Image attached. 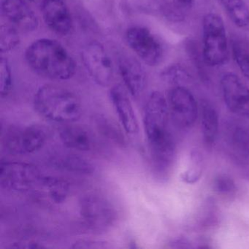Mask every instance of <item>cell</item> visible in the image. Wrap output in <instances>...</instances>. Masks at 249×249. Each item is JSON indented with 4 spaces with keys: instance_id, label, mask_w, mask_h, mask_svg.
<instances>
[{
    "instance_id": "ffe728a7",
    "label": "cell",
    "mask_w": 249,
    "mask_h": 249,
    "mask_svg": "<svg viewBox=\"0 0 249 249\" xmlns=\"http://www.w3.org/2000/svg\"><path fill=\"white\" fill-rule=\"evenodd\" d=\"M219 2L234 25L240 28L249 25V8L244 0H219Z\"/></svg>"
},
{
    "instance_id": "3957f363",
    "label": "cell",
    "mask_w": 249,
    "mask_h": 249,
    "mask_svg": "<svg viewBox=\"0 0 249 249\" xmlns=\"http://www.w3.org/2000/svg\"><path fill=\"white\" fill-rule=\"evenodd\" d=\"M168 103L161 93L154 91L148 97L143 124L149 151L162 149L176 144L169 130Z\"/></svg>"
},
{
    "instance_id": "4fadbf2b",
    "label": "cell",
    "mask_w": 249,
    "mask_h": 249,
    "mask_svg": "<svg viewBox=\"0 0 249 249\" xmlns=\"http://www.w3.org/2000/svg\"><path fill=\"white\" fill-rule=\"evenodd\" d=\"M2 11L4 17L16 28L25 32L37 29L38 21L27 0H3Z\"/></svg>"
},
{
    "instance_id": "30bf717a",
    "label": "cell",
    "mask_w": 249,
    "mask_h": 249,
    "mask_svg": "<svg viewBox=\"0 0 249 249\" xmlns=\"http://www.w3.org/2000/svg\"><path fill=\"white\" fill-rule=\"evenodd\" d=\"M169 108L175 122L186 129L193 126L198 115V106L193 94L183 86H176L169 93Z\"/></svg>"
},
{
    "instance_id": "4dcf8cb0",
    "label": "cell",
    "mask_w": 249,
    "mask_h": 249,
    "mask_svg": "<svg viewBox=\"0 0 249 249\" xmlns=\"http://www.w3.org/2000/svg\"><path fill=\"white\" fill-rule=\"evenodd\" d=\"M172 247L176 249H189L192 248L191 243L189 240L184 238L176 239L172 243Z\"/></svg>"
},
{
    "instance_id": "9a60e30c",
    "label": "cell",
    "mask_w": 249,
    "mask_h": 249,
    "mask_svg": "<svg viewBox=\"0 0 249 249\" xmlns=\"http://www.w3.org/2000/svg\"><path fill=\"white\" fill-rule=\"evenodd\" d=\"M119 71L128 91L133 97H139L146 86V74L139 62L132 56L119 59Z\"/></svg>"
},
{
    "instance_id": "1f68e13d",
    "label": "cell",
    "mask_w": 249,
    "mask_h": 249,
    "mask_svg": "<svg viewBox=\"0 0 249 249\" xmlns=\"http://www.w3.org/2000/svg\"><path fill=\"white\" fill-rule=\"evenodd\" d=\"M175 5L182 9H189L193 5L194 0H173Z\"/></svg>"
},
{
    "instance_id": "7a4b0ae2",
    "label": "cell",
    "mask_w": 249,
    "mask_h": 249,
    "mask_svg": "<svg viewBox=\"0 0 249 249\" xmlns=\"http://www.w3.org/2000/svg\"><path fill=\"white\" fill-rule=\"evenodd\" d=\"M34 107L42 117L62 124L74 123L82 115L79 99L69 90L57 86L40 87L35 95Z\"/></svg>"
},
{
    "instance_id": "cb8c5ba5",
    "label": "cell",
    "mask_w": 249,
    "mask_h": 249,
    "mask_svg": "<svg viewBox=\"0 0 249 249\" xmlns=\"http://www.w3.org/2000/svg\"><path fill=\"white\" fill-rule=\"evenodd\" d=\"M203 171V161L201 154L194 151L191 155L190 164L189 168L182 173L181 179L188 184H194L200 179Z\"/></svg>"
},
{
    "instance_id": "ac0fdd59",
    "label": "cell",
    "mask_w": 249,
    "mask_h": 249,
    "mask_svg": "<svg viewBox=\"0 0 249 249\" xmlns=\"http://www.w3.org/2000/svg\"><path fill=\"white\" fill-rule=\"evenodd\" d=\"M201 121L204 141L208 146H211L218 137L219 123L216 110L207 100H203L201 103Z\"/></svg>"
},
{
    "instance_id": "9c48e42d",
    "label": "cell",
    "mask_w": 249,
    "mask_h": 249,
    "mask_svg": "<svg viewBox=\"0 0 249 249\" xmlns=\"http://www.w3.org/2000/svg\"><path fill=\"white\" fill-rule=\"evenodd\" d=\"M126 40L130 49L147 65L157 66L162 60V45L148 29L131 27L126 32Z\"/></svg>"
},
{
    "instance_id": "d6986e66",
    "label": "cell",
    "mask_w": 249,
    "mask_h": 249,
    "mask_svg": "<svg viewBox=\"0 0 249 249\" xmlns=\"http://www.w3.org/2000/svg\"><path fill=\"white\" fill-rule=\"evenodd\" d=\"M52 162L59 170L77 174L90 175L94 171V166L88 160L69 153L55 156Z\"/></svg>"
},
{
    "instance_id": "f546056e",
    "label": "cell",
    "mask_w": 249,
    "mask_h": 249,
    "mask_svg": "<svg viewBox=\"0 0 249 249\" xmlns=\"http://www.w3.org/2000/svg\"><path fill=\"white\" fill-rule=\"evenodd\" d=\"M11 248L15 249H40V248H46V246L37 243L36 241H19L13 243Z\"/></svg>"
},
{
    "instance_id": "4316f807",
    "label": "cell",
    "mask_w": 249,
    "mask_h": 249,
    "mask_svg": "<svg viewBox=\"0 0 249 249\" xmlns=\"http://www.w3.org/2000/svg\"><path fill=\"white\" fill-rule=\"evenodd\" d=\"M13 87L12 73L9 62L5 58H1L0 62V93L5 97L10 94Z\"/></svg>"
},
{
    "instance_id": "ba28073f",
    "label": "cell",
    "mask_w": 249,
    "mask_h": 249,
    "mask_svg": "<svg viewBox=\"0 0 249 249\" xmlns=\"http://www.w3.org/2000/svg\"><path fill=\"white\" fill-rule=\"evenodd\" d=\"M81 58L92 79L102 87L111 84L114 75L110 56L101 43L93 41L84 46Z\"/></svg>"
},
{
    "instance_id": "5b68a950",
    "label": "cell",
    "mask_w": 249,
    "mask_h": 249,
    "mask_svg": "<svg viewBox=\"0 0 249 249\" xmlns=\"http://www.w3.org/2000/svg\"><path fill=\"white\" fill-rule=\"evenodd\" d=\"M43 177L38 167L30 163L2 161L0 164V184L7 190L35 192Z\"/></svg>"
},
{
    "instance_id": "7c38bea8",
    "label": "cell",
    "mask_w": 249,
    "mask_h": 249,
    "mask_svg": "<svg viewBox=\"0 0 249 249\" xmlns=\"http://www.w3.org/2000/svg\"><path fill=\"white\" fill-rule=\"evenodd\" d=\"M42 14L46 25L56 34L67 36L72 30L69 8L64 0H43Z\"/></svg>"
},
{
    "instance_id": "e0dca14e",
    "label": "cell",
    "mask_w": 249,
    "mask_h": 249,
    "mask_svg": "<svg viewBox=\"0 0 249 249\" xmlns=\"http://www.w3.org/2000/svg\"><path fill=\"white\" fill-rule=\"evenodd\" d=\"M36 192L53 203L60 204L65 202L69 196L71 186L64 179L43 176Z\"/></svg>"
},
{
    "instance_id": "7402d4cb",
    "label": "cell",
    "mask_w": 249,
    "mask_h": 249,
    "mask_svg": "<svg viewBox=\"0 0 249 249\" xmlns=\"http://www.w3.org/2000/svg\"><path fill=\"white\" fill-rule=\"evenodd\" d=\"M231 51L240 72L249 79V42L246 39L235 37L231 42Z\"/></svg>"
},
{
    "instance_id": "603a6c76",
    "label": "cell",
    "mask_w": 249,
    "mask_h": 249,
    "mask_svg": "<svg viewBox=\"0 0 249 249\" xmlns=\"http://www.w3.org/2000/svg\"><path fill=\"white\" fill-rule=\"evenodd\" d=\"M97 126L102 135L119 145H124L125 139L122 131L110 119L105 116H99L96 119Z\"/></svg>"
},
{
    "instance_id": "5bb4252c",
    "label": "cell",
    "mask_w": 249,
    "mask_h": 249,
    "mask_svg": "<svg viewBox=\"0 0 249 249\" xmlns=\"http://www.w3.org/2000/svg\"><path fill=\"white\" fill-rule=\"evenodd\" d=\"M110 97L125 132L129 135L138 133V119L126 90L122 86H115L110 89Z\"/></svg>"
},
{
    "instance_id": "44dd1931",
    "label": "cell",
    "mask_w": 249,
    "mask_h": 249,
    "mask_svg": "<svg viewBox=\"0 0 249 249\" xmlns=\"http://www.w3.org/2000/svg\"><path fill=\"white\" fill-rule=\"evenodd\" d=\"M230 145L234 157L241 161L249 159V131L237 126L230 137Z\"/></svg>"
},
{
    "instance_id": "8992f818",
    "label": "cell",
    "mask_w": 249,
    "mask_h": 249,
    "mask_svg": "<svg viewBox=\"0 0 249 249\" xmlns=\"http://www.w3.org/2000/svg\"><path fill=\"white\" fill-rule=\"evenodd\" d=\"M79 213L86 225L94 230H106L117 219L116 208L111 202L97 194H88L81 198Z\"/></svg>"
},
{
    "instance_id": "52a82bcc",
    "label": "cell",
    "mask_w": 249,
    "mask_h": 249,
    "mask_svg": "<svg viewBox=\"0 0 249 249\" xmlns=\"http://www.w3.org/2000/svg\"><path fill=\"white\" fill-rule=\"evenodd\" d=\"M46 140L47 133L42 126H11L5 132L4 145L11 154L27 155L41 149Z\"/></svg>"
},
{
    "instance_id": "f1b7e54d",
    "label": "cell",
    "mask_w": 249,
    "mask_h": 249,
    "mask_svg": "<svg viewBox=\"0 0 249 249\" xmlns=\"http://www.w3.org/2000/svg\"><path fill=\"white\" fill-rule=\"evenodd\" d=\"M73 249H107L110 248L106 241L97 240H79L73 243Z\"/></svg>"
},
{
    "instance_id": "484cf974",
    "label": "cell",
    "mask_w": 249,
    "mask_h": 249,
    "mask_svg": "<svg viewBox=\"0 0 249 249\" xmlns=\"http://www.w3.org/2000/svg\"><path fill=\"white\" fill-rule=\"evenodd\" d=\"M162 77L164 81L169 84L176 86H181V84H185L190 79L189 72L180 65H173L168 67L162 72Z\"/></svg>"
},
{
    "instance_id": "83f0119b",
    "label": "cell",
    "mask_w": 249,
    "mask_h": 249,
    "mask_svg": "<svg viewBox=\"0 0 249 249\" xmlns=\"http://www.w3.org/2000/svg\"><path fill=\"white\" fill-rule=\"evenodd\" d=\"M214 191L217 194L223 196L232 195L236 190L235 183L234 180L227 175H218L214 178Z\"/></svg>"
},
{
    "instance_id": "277c9868",
    "label": "cell",
    "mask_w": 249,
    "mask_h": 249,
    "mask_svg": "<svg viewBox=\"0 0 249 249\" xmlns=\"http://www.w3.org/2000/svg\"><path fill=\"white\" fill-rule=\"evenodd\" d=\"M229 46L227 32L222 18L209 13L202 21V56L211 67L224 65L228 59Z\"/></svg>"
},
{
    "instance_id": "d6a6232c",
    "label": "cell",
    "mask_w": 249,
    "mask_h": 249,
    "mask_svg": "<svg viewBox=\"0 0 249 249\" xmlns=\"http://www.w3.org/2000/svg\"><path fill=\"white\" fill-rule=\"evenodd\" d=\"M27 1H29V2H34L36 0H27Z\"/></svg>"
},
{
    "instance_id": "8fae6325",
    "label": "cell",
    "mask_w": 249,
    "mask_h": 249,
    "mask_svg": "<svg viewBox=\"0 0 249 249\" xmlns=\"http://www.w3.org/2000/svg\"><path fill=\"white\" fill-rule=\"evenodd\" d=\"M221 89L226 106L230 111L249 119V88L235 74L228 72L221 79Z\"/></svg>"
},
{
    "instance_id": "d4e9b609",
    "label": "cell",
    "mask_w": 249,
    "mask_h": 249,
    "mask_svg": "<svg viewBox=\"0 0 249 249\" xmlns=\"http://www.w3.org/2000/svg\"><path fill=\"white\" fill-rule=\"evenodd\" d=\"M19 43V37L17 29L14 26L2 25L0 35V47L1 52H10L14 49Z\"/></svg>"
},
{
    "instance_id": "6da1fadb",
    "label": "cell",
    "mask_w": 249,
    "mask_h": 249,
    "mask_svg": "<svg viewBox=\"0 0 249 249\" xmlns=\"http://www.w3.org/2000/svg\"><path fill=\"white\" fill-rule=\"evenodd\" d=\"M29 66L40 76L65 81L73 76L75 61L65 47L52 39L43 38L32 43L25 53Z\"/></svg>"
},
{
    "instance_id": "2e32d148",
    "label": "cell",
    "mask_w": 249,
    "mask_h": 249,
    "mask_svg": "<svg viewBox=\"0 0 249 249\" xmlns=\"http://www.w3.org/2000/svg\"><path fill=\"white\" fill-rule=\"evenodd\" d=\"M59 138L66 148L79 151H91L94 147L92 134L87 128L66 124L59 130Z\"/></svg>"
}]
</instances>
